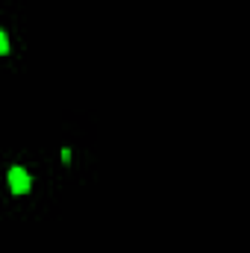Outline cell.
Here are the masks:
<instances>
[{"mask_svg":"<svg viewBox=\"0 0 250 253\" xmlns=\"http://www.w3.org/2000/svg\"><path fill=\"white\" fill-rule=\"evenodd\" d=\"M6 180H9L12 194H27V191L33 189V177H30L27 168H12V171L6 174Z\"/></svg>","mask_w":250,"mask_h":253,"instance_id":"cell-1","label":"cell"},{"mask_svg":"<svg viewBox=\"0 0 250 253\" xmlns=\"http://www.w3.org/2000/svg\"><path fill=\"white\" fill-rule=\"evenodd\" d=\"M9 47H12V44H9V36L0 30V56H6V53H9Z\"/></svg>","mask_w":250,"mask_h":253,"instance_id":"cell-2","label":"cell"}]
</instances>
